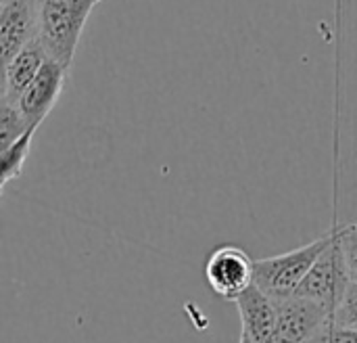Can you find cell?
Wrapping results in <instances>:
<instances>
[{
  "label": "cell",
  "instance_id": "7c38bea8",
  "mask_svg": "<svg viewBox=\"0 0 357 343\" xmlns=\"http://www.w3.org/2000/svg\"><path fill=\"white\" fill-rule=\"evenodd\" d=\"M333 323H337L339 327H345V329H354L357 331V281H351L341 304L335 308L333 316H331Z\"/></svg>",
  "mask_w": 357,
  "mask_h": 343
},
{
  "label": "cell",
  "instance_id": "8fae6325",
  "mask_svg": "<svg viewBox=\"0 0 357 343\" xmlns=\"http://www.w3.org/2000/svg\"><path fill=\"white\" fill-rule=\"evenodd\" d=\"M29 130L27 119L19 111V107L6 98H2L0 105V151L13 145L19 136H23Z\"/></svg>",
  "mask_w": 357,
  "mask_h": 343
},
{
  "label": "cell",
  "instance_id": "52a82bcc",
  "mask_svg": "<svg viewBox=\"0 0 357 343\" xmlns=\"http://www.w3.org/2000/svg\"><path fill=\"white\" fill-rule=\"evenodd\" d=\"M40 0H2L0 4V57L6 65L23 46L38 38Z\"/></svg>",
  "mask_w": 357,
  "mask_h": 343
},
{
  "label": "cell",
  "instance_id": "9c48e42d",
  "mask_svg": "<svg viewBox=\"0 0 357 343\" xmlns=\"http://www.w3.org/2000/svg\"><path fill=\"white\" fill-rule=\"evenodd\" d=\"M48 52L42 46L40 38L31 40L27 46H23L6 65H4V90L2 98L17 103L23 90L33 82L42 65L46 63Z\"/></svg>",
  "mask_w": 357,
  "mask_h": 343
},
{
  "label": "cell",
  "instance_id": "5b68a950",
  "mask_svg": "<svg viewBox=\"0 0 357 343\" xmlns=\"http://www.w3.org/2000/svg\"><path fill=\"white\" fill-rule=\"evenodd\" d=\"M331 319V312L312 300L291 295L276 300V331L272 343H307Z\"/></svg>",
  "mask_w": 357,
  "mask_h": 343
},
{
  "label": "cell",
  "instance_id": "6da1fadb",
  "mask_svg": "<svg viewBox=\"0 0 357 343\" xmlns=\"http://www.w3.org/2000/svg\"><path fill=\"white\" fill-rule=\"evenodd\" d=\"M100 0H40L38 38L48 57L71 67L82 31Z\"/></svg>",
  "mask_w": 357,
  "mask_h": 343
},
{
  "label": "cell",
  "instance_id": "8992f818",
  "mask_svg": "<svg viewBox=\"0 0 357 343\" xmlns=\"http://www.w3.org/2000/svg\"><path fill=\"white\" fill-rule=\"evenodd\" d=\"M67 71H69V67H65L63 63L48 57L46 63L42 65V69L38 71V75L33 78V82L23 90V94L19 96V101L15 105L27 119L29 128L38 130L42 126V122L48 117V113L54 109L56 101L63 94V88L67 82Z\"/></svg>",
  "mask_w": 357,
  "mask_h": 343
},
{
  "label": "cell",
  "instance_id": "9a60e30c",
  "mask_svg": "<svg viewBox=\"0 0 357 343\" xmlns=\"http://www.w3.org/2000/svg\"><path fill=\"white\" fill-rule=\"evenodd\" d=\"M238 343H255V342H253V340H251V337H249V335L243 331V333H241V340H238Z\"/></svg>",
  "mask_w": 357,
  "mask_h": 343
},
{
  "label": "cell",
  "instance_id": "4fadbf2b",
  "mask_svg": "<svg viewBox=\"0 0 357 343\" xmlns=\"http://www.w3.org/2000/svg\"><path fill=\"white\" fill-rule=\"evenodd\" d=\"M339 239L351 281H357V224L339 226Z\"/></svg>",
  "mask_w": 357,
  "mask_h": 343
},
{
  "label": "cell",
  "instance_id": "5bb4252c",
  "mask_svg": "<svg viewBox=\"0 0 357 343\" xmlns=\"http://www.w3.org/2000/svg\"><path fill=\"white\" fill-rule=\"evenodd\" d=\"M307 343H357V331L339 327L331 319L322 325V329Z\"/></svg>",
  "mask_w": 357,
  "mask_h": 343
},
{
  "label": "cell",
  "instance_id": "ba28073f",
  "mask_svg": "<svg viewBox=\"0 0 357 343\" xmlns=\"http://www.w3.org/2000/svg\"><path fill=\"white\" fill-rule=\"evenodd\" d=\"M243 331L255 343H272L276 331V300L266 295L255 283L234 302Z\"/></svg>",
  "mask_w": 357,
  "mask_h": 343
},
{
  "label": "cell",
  "instance_id": "30bf717a",
  "mask_svg": "<svg viewBox=\"0 0 357 343\" xmlns=\"http://www.w3.org/2000/svg\"><path fill=\"white\" fill-rule=\"evenodd\" d=\"M36 130L29 128L23 136H19L13 145L2 149V161H0V189L4 191L13 180H17L23 174V166L29 157L31 140Z\"/></svg>",
  "mask_w": 357,
  "mask_h": 343
},
{
  "label": "cell",
  "instance_id": "7a4b0ae2",
  "mask_svg": "<svg viewBox=\"0 0 357 343\" xmlns=\"http://www.w3.org/2000/svg\"><path fill=\"white\" fill-rule=\"evenodd\" d=\"M335 233H337V228L318 237L316 241H312L303 247L293 249V251L255 260L253 283L272 300H287V298L295 295L299 285L303 283V279L316 264V260L333 243Z\"/></svg>",
  "mask_w": 357,
  "mask_h": 343
},
{
  "label": "cell",
  "instance_id": "277c9868",
  "mask_svg": "<svg viewBox=\"0 0 357 343\" xmlns=\"http://www.w3.org/2000/svg\"><path fill=\"white\" fill-rule=\"evenodd\" d=\"M255 260L238 245H220L211 251L205 264V279L211 291L226 300L236 302L253 285Z\"/></svg>",
  "mask_w": 357,
  "mask_h": 343
},
{
  "label": "cell",
  "instance_id": "3957f363",
  "mask_svg": "<svg viewBox=\"0 0 357 343\" xmlns=\"http://www.w3.org/2000/svg\"><path fill=\"white\" fill-rule=\"evenodd\" d=\"M349 283H351V277L345 264V256H343V247L339 239V226H337L333 243L316 260V264L312 266V270L307 272V277L303 279L295 295L322 304L333 316Z\"/></svg>",
  "mask_w": 357,
  "mask_h": 343
}]
</instances>
